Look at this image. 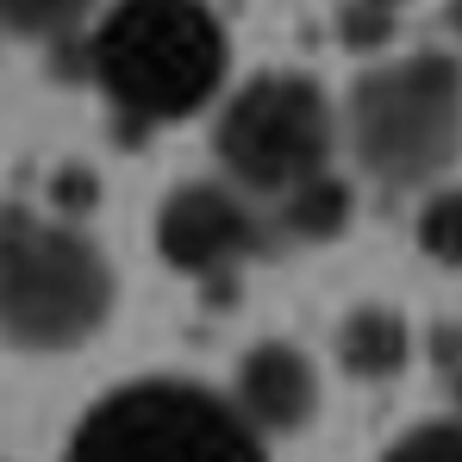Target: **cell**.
<instances>
[{
	"label": "cell",
	"mask_w": 462,
	"mask_h": 462,
	"mask_svg": "<svg viewBox=\"0 0 462 462\" xmlns=\"http://www.w3.org/2000/svg\"><path fill=\"white\" fill-rule=\"evenodd\" d=\"M226 25L207 0H113L88 63L106 100L132 119H188L226 81Z\"/></svg>",
	"instance_id": "cell-1"
},
{
	"label": "cell",
	"mask_w": 462,
	"mask_h": 462,
	"mask_svg": "<svg viewBox=\"0 0 462 462\" xmlns=\"http://www.w3.org/2000/svg\"><path fill=\"white\" fill-rule=\"evenodd\" d=\"M113 307L106 256L69 226L0 207V337L19 350H76Z\"/></svg>",
	"instance_id": "cell-2"
},
{
	"label": "cell",
	"mask_w": 462,
	"mask_h": 462,
	"mask_svg": "<svg viewBox=\"0 0 462 462\" xmlns=\"http://www.w3.org/2000/svg\"><path fill=\"white\" fill-rule=\"evenodd\" d=\"M69 462H263V431L207 387L138 382L81 419Z\"/></svg>",
	"instance_id": "cell-3"
},
{
	"label": "cell",
	"mask_w": 462,
	"mask_h": 462,
	"mask_svg": "<svg viewBox=\"0 0 462 462\" xmlns=\"http://www.w3.org/2000/svg\"><path fill=\"white\" fill-rule=\"evenodd\" d=\"M350 138L382 181H425L450 169L462 151V69L438 51L382 63L350 94Z\"/></svg>",
	"instance_id": "cell-4"
},
{
	"label": "cell",
	"mask_w": 462,
	"mask_h": 462,
	"mask_svg": "<svg viewBox=\"0 0 462 462\" xmlns=\"http://www.w3.org/2000/svg\"><path fill=\"white\" fill-rule=\"evenodd\" d=\"M219 156L256 194H294L331 162V106L300 76L250 81L219 113Z\"/></svg>",
	"instance_id": "cell-5"
},
{
	"label": "cell",
	"mask_w": 462,
	"mask_h": 462,
	"mask_svg": "<svg viewBox=\"0 0 462 462\" xmlns=\"http://www.w3.org/2000/svg\"><path fill=\"white\" fill-rule=\"evenodd\" d=\"M156 244L169 263L181 269H231L237 256L256 250V219L250 207L219 188V181H194V188H175L156 213Z\"/></svg>",
	"instance_id": "cell-6"
},
{
	"label": "cell",
	"mask_w": 462,
	"mask_h": 462,
	"mask_svg": "<svg viewBox=\"0 0 462 462\" xmlns=\"http://www.w3.org/2000/svg\"><path fill=\"white\" fill-rule=\"evenodd\" d=\"M319 406V382H312L307 356L294 344H256L237 369V412L256 431H300Z\"/></svg>",
	"instance_id": "cell-7"
},
{
	"label": "cell",
	"mask_w": 462,
	"mask_h": 462,
	"mask_svg": "<svg viewBox=\"0 0 462 462\" xmlns=\"http://www.w3.org/2000/svg\"><path fill=\"white\" fill-rule=\"evenodd\" d=\"M406 350H412V337H406L400 312L363 307V312H350V319H344L337 356H344V369H350L356 382H393V375L406 369Z\"/></svg>",
	"instance_id": "cell-8"
},
{
	"label": "cell",
	"mask_w": 462,
	"mask_h": 462,
	"mask_svg": "<svg viewBox=\"0 0 462 462\" xmlns=\"http://www.w3.org/2000/svg\"><path fill=\"white\" fill-rule=\"evenodd\" d=\"M282 219H288L294 237H337L344 219H350V188L337 175H312L307 188L288 194V213Z\"/></svg>",
	"instance_id": "cell-9"
},
{
	"label": "cell",
	"mask_w": 462,
	"mask_h": 462,
	"mask_svg": "<svg viewBox=\"0 0 462 462\" xmlns=\"http://www.w3.org/2000/svg\"><path fill=\"white\" fill-rule=\"evenodd\" d=\"M94 13V0H0V32L13 38H63Z\"/></svg>",
	"instance_id": "cell-10"
},
{
	"label": "cell",
	"mask_w": 462,
	"mask_h": 462,
	"mask_svg": "<svg viewBox=\"0 0 462 462\" xmlns=\"http://www.w3.org/2000/svg\"><path fill=\"white\" fill-rule=\"evenodd\" d=\"M419 244H425L438 263H457L462 269V188L457 194H438V200L419 213Z\"/></svg>",
	"instance_id": "cell-11"
},
{
	"label": "cell",
	"mask_w": 462,
	"mask_h": 462,
	"mask_svg": "<svg viewBox=\"0 0 462 462\" xmlns=\"http://www.w3.org/2000/svg\"><path fill=\"white\" fill-rule=\"evenodd\" d=\"M387 462H462V425H425V431L400 438Z\"/></svg>",
	"instance_id": "cell-12"
},
{
	"label": "cell",
	"mask_w": 462,
	"mask_h": 462,
	"mask_svg": "<svg viewBox=\"0 0 462 462\" xmlns=\"http://www.w3.org/2000/svg\"><path fill=\"white\" fill-rule=\"evenodd\" d=\"M344 32H350V44L363 51V44H382V38L393 32V25H387L382 0H369V6H350V25H344Z\"/></svg>",
	"instance_id": "cell-13"
},
{
	"label": "cell",
	"mask_w": 462,
	"mask_h": 462,
	"mask_svg": "<svg viewBox=\"0 0 462 462\" xmlns=\"http://www.w3.org/2000/svg\"><path fill=\"white\" fill-rule=\"evenodd\" d=\"M450 25H457V32H462V0H450Z\"/></svg>",
	"instance_id": "cell-14"
},
{
	"label": "cell",
	"mask_w": 462,
	"mask_h": 462,
	"mask_svg": "<svg viewBox=\"0 0 462 462\" xmlns=\"http://www.w3.org/2000/svg\"><path fill=\"white\" fill-rule=\"evenodd\" d=\"M457 400H462V363H457Z\"/></svg>",
	"instance_id": "cell-15"
},
{
	"label": "cell",
	"mask_w": 462,
	"mask_h": 462,
	"mask_svg": "<svg viewBox=\"0 0 462 462\" xmlns=\"http://www.w3.org/2000/svg\"><path fill=\"white\" fill-rule=\"evenodd\" d=\"M382 6H393V0H382Z\"/></svg>",
	"instance_id": "cell-16"
}]
</instances>
